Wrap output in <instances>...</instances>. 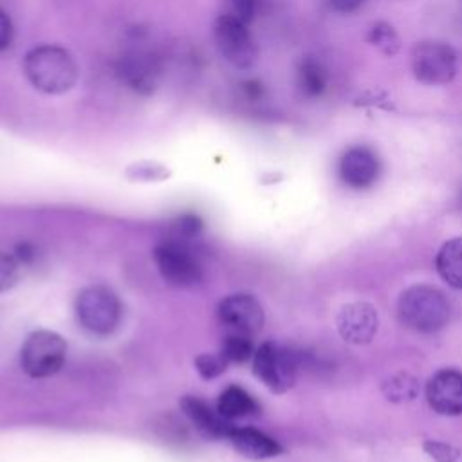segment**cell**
I'll return each mask as SVG.
<instances>
[{"label":"cell","mask_w":462,"mask_h":462,"mask_svg":"<svg viewBox=\"0 0 462 462\" xmlns=\"http://www.w3.org/2000/svg\"><path fill=\"white\" fill-rule=\"evenodd\" d=\"M27 81L40 92L58 96L69 92L79 78L74 56L60 45L42 43L27 51L22 63Z\"/></svg>","instance_id":"1"},{"label":"cell","mask_w":462,"mask_h":462,"mask_svg":"<svg viewBox=\"0 0 462 462\" xmlns=\"http://www.w3.org/2000/svg\"><path fill=\"white\" fill-rule=\"evenodd\" d=\"M401 321L417 332H437L449 319L446 296L431 285L408 287L397 303Z\"/></svg>","instance_id":"2"},{"label":"cell","mask_w":462,"mask_h":462,"mask_svg":"<svg viewBox=\"0 0 462 462\" xmlns=\"http://www.w3.org/2000/svg\"><path fill=\"white\" fill-rule=\"evenodd\" d=\"M79 325L94 336L112 334L121 321V303L117 294L105 285L81 289L74 301Z\"/></svg>","instance_id":"3"},{"label":"cell","mask_w":462,"mask_h":462,"mask_svg":"<svg viewBox=\"0 0 462 462\" xmlns=\"http://www.w3.org/2000/svg\"><path fill=\"white\" fill-rule=\"evenodd\" d=\"M301 363L303 354L269 341L254 350L253 372L271 392L283 393L294 384Z\"/></svg>","instance_id":"4"},{"label":"cell","mask_w":462,"mask_h":462,"mask_svg":"<svg viewBox=\"0 0 462 462\" xmlns=\"http://www.w3.org/2000/svg\"><path fill=\"white\" fill-rule=\"evenodd\" d=\"M67 343L54 330L31 332L20 348V366L34 379L51 377L63 366Z\"/></svg>","instance_id":"5"},{"label":"cell","mask_w":462,"mask_h":462,"mask_svg":"<svg viewBox=\"0 0 462 462\" xmlns=\"http://www.w3.org/2000/svg\"><path fill=\"white\" fill-rule=\"evenodd\" d=\"M213 40L220 56L235 69L247 70L256 63V43L247 29V23L236 14H222L215 20Z\"/></svg>","instance_id":"6"},{"label":"cell","mask_w":462,"mask_h":462,"mask_svg":"<svg viewBox=\"0 0 462 462\" xmlns=\"http://www.w3.org/2000/svg\"><path fill=\"white\" fill-rule=\"evenodd\" d=\"M153 260L168 285L191 287L202 280V267L188 244L168 238L155 245Z\"/></svg>","instance_id":"7"},{"label":"cell","mask_w":462,"mask_h":462,"mask_svg":"<svg viewBox=\"0 0 462 462\" xmlns=\"http://www.w3.org/2000/svg\"><path fill=\"white\" fill-rule=\"evenodd\" d=\"M415 78L426 85H446L457 74V54L442 42H420L411 51Z\"/></svg>","instance_id":"8"},{"label":"cell","mask_w":462,"mask_h":462,"mask_svg":"<svg viewBox=\"0 0 462 462\" xmlns=\"http://www.w3.org/2000/svg\"><path fill=\"white\" fill-rule=\"evenodd\" d=\"M217 318L226 332L254 336L263 325V309L251 294H229L217 307Z\"/></svg>","instance_id":"9"},{"label":"cell","mask_w":462,"mask_h":462,"mask_svg":"<svg viewBox=\"0 0 462 462\" xmlns=\"http://www.w3.org/2000/svg\"><path fill=\"white\" fill-rule=\"evenodd\" d=\"M336 327L343 341L352 345H366L377 332L379 316L374 305L356 301L341 307L336 318Z\"/></svg>","instance_id":"10"},{"label":"cell","mask_w":462,"mask_h":462,"mask_svg":"<svg viewBox=\"0 0 462 462\" xmlns=\"http://www.w3.org/2000/svg\"><path fill=\"white\" fill-rule=\"evenodd\" d=\"M426 399L440 415L462 413V374L458 370H439L426 384Z\"/></svg>","instance_id":"11"},{"label":"cell","mask_w":462,"mask_h":462,"mask_svg":"<svg viewBox=\"0 0 462 462\" xmlns=\"http://www.w3.org/2000/svg\"><path fill=\"white\" fill-rule=\"evenodd\" d=\"M116 70L121 81L139 94H150L157 87L159 63L150 52L132 51L123 54Z\"/></svg>","instance_id":"12"},{"label":"cell","mask_w":462,"mask_h":462,"mask_svg":"<svg viewBox=\"0 0 462 462\" xmlns=\"http://www.w3.org/2000/svg\"><path fill=\"white\" fill-rule=\"evenodd\" d=\"M182 413L189 419V422L206 437L211 439H227L231 428L235 426L231 420L222 417L218 410H213L206 401L184 395L179 402Z\"/></svg>","instance_id":"13"},{"label":"cell","mask_w":462,"mask_h":462,"mask_svg":"<svg viewBox=\"0 0 462 462\" xmlns=\"http://www.w3.org/2000/svg\"><path fill=\"white\" fill-rule=\"evenodd\" d=\"M339 173L348 186L356 189L368 188L379 175V161L372 150L365 146H354L341 157Z\"/></svg>","instance_id":"14"},{"label":"cell","mask_w":462,"mask_h":462,"mask_svg":"<svg viewBox=\"0 0 462 462\" xmlns=\"http://www.w3.org/2000/svg\"><path fill=\"white\" fill-rule=\"evenodd\" d=\"M227 439L240 455L253 458V460L271 458L283 451V448L273 437H269L267 433L254 430V428L233 426Z\"/></svg>","instance_id":"15"},{"label":"cell","mask_w":462,"mask_h":462,"mask_svg":"<svg viewBox=\"0 0 462 462\" xmlns=\"http://www.w3.org/2000/svg\"><path fill=\"white\" fill-rule=\"evenodd\" d=\"M437 273L453 289H462V236L448 240L435 258Z\"/></svg>","instance_id":"16"},{"label":"cell","mask_w":462,"mask_h":462,"mask_svg":"<svg viewBox=\"0 0 462 462\" xmlns=\"http://www.w3.org/2000/svg\"><path fill=\"white\" fill-rule=\"evenodd\" d=\"M217 410L222 417H226L227 420H233V419H242V417L258 413L260 406L244 388L231 384L220 393L217 401Z\"/></svg>","instance_id":"17"},{"label":"cell","mask_w":462,"mask_h":462,"mask_svg":"<svg viewBox=\"0 0 462 462\" xmlns=\"http://www.w3.org/2000/svg\"><path fill=\"white\" fill-rule=\"evenodd\" d=\"M298 87L309 97H316L325 90L327 74H325V69L319 65V61L312 58L301 60L298 67Z\"/></svg>","instance_id":"18"},{"label":"cell","mask_w":462,"mask_h":462,"mask_svg":"<svg viewBox=\"0 0 462 462\" xmlns=\"http://www.w3.org/2000/svg\"><path fill=\"white\" fill-rule=\"evenodd\" d=\"M384 397L392 402H410L419 395V383L413 375L399 372L390 375L381 386Z\"/></svg>","instance_id":"19"},{"label":"cell","mask_w":462,"mask_h":462,"mask_svg":"<svg viewBox=\"0 0 462 462\" xmlns=\"http://www.w3.org/2000/svg\"><path fill=\"white\" fill-rule=\"evenodd\" d=\"M227 363H245L254 356V346H253V337L244 336V334H235V332H226L220 350H218Z\"/></svg>","instance_id":"20"},{"label":"cell","mask_w":462,"mask_h":462,"mask_svg":"<svg viewBox=\"0 0 462 462\" xmlns=\"http://www.w3.org/2000/svg\"><path fill=\"white\" fill-rule=\"evenodd\" d=\"M202 231V220L193 215V213H186L180 215L173 224H171V238L175 242L180 244H189L193 238H197Z\"/></svg>","instance_id":"21"},{"label":"cell","mask_w":462,"mask_h":462,"mask_svg":"<svg viewBox=\"0 0 462 462\" xmlns=\"http://www.w3.org/2000/svg\"><path fill=\"white\" fill-rule=\"evenodd\" d=\"M226 366H227V361L220 352H217V354H200L195 359V368H197V372L200 374L202 379L218 377L220 374L226 372Z\"/></svg>","instance_id":"22"},{"label":"cell","mask_w":462,"mask_h":462,"mask_svg":"<svg viewBox=\"0 0 462 462\" xmlns=\"http://www.w3.org/2000/svg\"><path fill=\"white\" fill-rule=\"evenodd\" d=\"M20 267L22 265L14 254L0 251V292H5L16 285L20 278Z\"/></svg>","instance_id":"23"},{"label":"cell","mask_w":462,"mask_h":462,"mask_svg":"<svg viewBox=\"0 0 462 462\" xmlns=\"http://www.w3.org/2000/svg\"><path fill=\"white\" fill-rule=\"evenodd\" d=\"M372 43L377 45L383 52L393 54L399 49V38L393 29L386 23H377L372 27Z\"/></svg>","instance_id":"24"},{"label":"cell","mask_w":462,"mask_h":462,"mask_svg":"<svg viewBox=\"0 0 462 462\" xmlns=\"http://www.w3.org/2000/svg\"><path fill=\"white\" fill-rule=\"evenodd\" d=\"M128 177L134 180H161L168 177V170L157 162H139L128 168Z\"/></svg>","instance_id":"25"},{"label":"cell","mask_w":462,"mask_h":462,"mask_svg":"<svg viewBox=\"0 0 462 462\" xmlns=\"http://www.w3.org/2000/svg\"><path fill=\"white\" fill-rule=\"evenodd\" d=\"M422 448L437 462H455L460 457V451L455 446L440 440H426Z\"/></svg>","instance_id":"26"},{"label":"cell","mask_w":462,"mask_h":462,"mask_svg":"<svg viewBox=\"0 0 462 462\" xmlns=\"http://www.w3.org/2000/svg\"><path fill=\"white\" fill-rule=\"evenodd\" d=\"M14 36V29H13V22L11 18L0 9V51L7 49L13 42Z\"/></svg>","instance_id":"27"},{"label":"cell","mask_w":462,"mask_h":462,"mask_svg":"<svg viewBox=\"0 0 462 462\" xmlns=\"http://www.w3.org/2000/svg\"><path fill=\"white\" fill-rule=\"evenodd\" d=\"M14 258L20 262V265H29L36 260V249L32 244H27V242H22L14 247Z\"/></svg>","instance_id":"28"},{"label":"cell","mask_w":462,"mask_h":462,"mask_svg":"<svg viewBox=\"0 0 462 462\" xmlns=\"http://www.w3.org/2000/svg\"><path fill=\"white\" fill-rule=\"evenodd\" d=\"M254 13V0H235V13L240 20H244L245 23L253 18Z\"/></svg>","instance_id":"29"},{"label":"cell","mask_w":462,"mask_h":462,"mask_svg":"<svg viewBox=\"0 0 462 462\" xmlns=\"http://www.w3.org/2000/svg\"><path fill=\"white\" fill-rule=\"evenodd\" d=\"M330 5L336 9V11H341V13H352L356 11L365 0H328Z\"/></svg>","instance_id":"30"}]
</instances>
